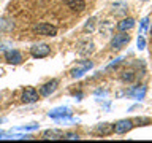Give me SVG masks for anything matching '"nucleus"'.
I'll return each mask as SVG.
<instances>
[{"instance_id":"12","label":"nucleus","mask_w":152,"mask_h":143,"mask_svg":"<svg viewBox=\"0 0 152 143\" xmlns=\"http://www.w3.org/2000/svg\"><path fill=\"white\" fill-rule=\"evenodd\" d=\"M43 138H52V140H57V138H64V133L60 130H48L43 133Z\"/></svg>"},{"instance_id":"4","label":"nucleus","mask_w":152,"mask_h":143,"mask_svg":"<svg viewBox=\"0 0 152 143\" xmlns=\"http://www.w3.org/2000/svg\"><path fill=\"white\" fill-rule=\"evenodd\" d=\"M132 127H133V122L130 119H122V121L114 124V132L116 133H125V132L130 130Z\"/></svg>"},{"instance_id":"5","label":"nucleus","mask_w":152,"mask_h":143,"mask_svg":"<svg viewBox=\"0 0 152 143\" xmlns=\"http://www.w3.org/2000/svg\"><path fill=\"white\" fill-rule=\"evenodd\" d=\"M38 100V92L33 88H27L22 92V102L24 103H33Z\"/></svg>"},{"instance_id":"14","label":"nucleus","mask_w":152,"mask_h":143,"mask_svg":"<svg viewBox=\"0 0 152 143\" xmlns=\"http://www.w3.org/2000/svg\"><path fill=\"white\" fill-rule=\"evenodd\" d=\"M147 24H149V19L147 18H144L141 21V30H140V33H144L146 32V29H147Z\"/></svg>"},{"instance_id":"9","label":"nucleus","mask_w":152,"mask_h":143,"mask_svg":"<svg viewBox=\"0 0 152 143\" xmlns=\"http://www.w3.org/2000/svg\"><path fill=\"white\" fill-rule=\"evenodd\" d=\"M5 59H7L10 64H19L22 59H21V54H19L18 51H8L7 54H5Z\"/></svg>"},{"instance_id":"10","label":"nucleus","mask_w":152,"mask_h":143,"mask_svg":"<svg viewBox=\"0 0 152 143\" xmlns=\"http://www.w3.org/2000/svg\"><path fill=\"white\" fill-rule=\"evenodd\" d=\"M89 69H92V62H84L83 65H79V69H75L71 75H73V76H81L84 72H87Z\"/></svg>"},{"instance_id":"13","label":"nucleus","mask_w":152,"mask_h":143,"mask_svg":"<svg viewBox=\"0 0 152 143\" xmlns=\"http://www.w3.org/2000/svg\"><path fill=\"white\" fill-rule=\"evenodd\" d=\"M121 78H122V81H127V83H132V81L135 80V73H133L132 70H125V72H122Z\"/></svg>"},{"instance_id":"2","label":"nucleus","mask_w":152,"mask_h":143,"mask_svg":"<svg viewBox=\"0 0 152 143\" xmlns=\"http://www.w3.org/2000/svg\"><path fill=\"white\" fill-rule=\"evenodd\" d=\"M130 41V35H127L125 32H121V33H116L111 40V48L113 49H122L127 43Z\"/></svg>"},{"instance_id":"11","label":"nucleus","mask_w":152,"mask_h":143,"mask_svg":"<svg viewBox=\"0 0 152 143\" xmlns=\"http://www.w3.org/2000/svg\"><path fill=\"white\" fill-rule=\"evenodd\" d=\"M95 130L98 133H102V135H109L111 132H114V127L109 126V124H100V126H97Z\"/></svg>"},{"instance_id":"17","label":"nucleus","mask_w":152,"mask_h":143,"mask_svg":"<svg viewBox=\"0 0 152 143\" xmlns=\"http://www.w3.org/2000/svg\"><path fill=\"white\" fill-rule=\"evenodd\" d=\"M151 33H152V29H151Z\"/></svg>"},{"instance_id":"15","label":"nucleus","mask_w":152,"mask_h":143,"mask_svg":"<svg viewBox=\"0 0 152 143\" xmlns=\"http://www.w3.org/2000/svg\"><path fill=\"white\" fill-rule=\"evenodd\" d=\"M144 46H146V41H144V38L140 35L138 37V48H140V49H144Z\"/></svg>"},{"instance_id":"7","label":"nucleus","mask_w":152,"mask_h":143,"mask_svg":"<svg viewBox=\"0 0 152 143\" xmlns=\"http://www.w3.org/2000/svg\"><path fill=\"white\" fill-rule=\"evenodd\" d=\"M57 84H59V81H57V80H52V81H49V83H46L45 86H41L40 94L45 95V97H46V95H49V94H52L57 89Z\"/></svg>"},{"instance_id":"1","label":"nucleus","mask_w":152,"mask_h":143,"mask_svg":"<svg viewBox=\"0 0 152 143\" xmlns=\"http://www.w3.org/2000/svg\"><path fill=\"white\" fill-rule=\"evenodd\" d=\"M33 32L38 33V35H43V37H54L57 35V29L51 24H46V22H41L38 26L33 27Z\"/></svg>"},{"instance_id":"6","label":"nucleus","mask_w":152,"mask_h":143,"mask_svg":"<svg viewBox=\"0 0 152 143\" xmlns=\"http://www.w3.org/2000/svg\"><path fill=\"white\" fill-rule=\"evenodd\" d=\"M64 3L70 10H73V11H76V13L84 11V8H86V2H84V0H64Z\"/></svg>"},{"instance_id":"8","label":"nucleus","mask_w":152,"mask_h":143,"mask_svg":"<svg viewBox=\"0 0 152 143\" xmlns=\"http://www.w3.org/2000/svg\"><path fill=\"white\" fill-rule=\"evenodd\" d=\"M135 27V21L132 18H127V19H122L121 22L117 24V29L121 32H125V30H130V29Z\"/></svg>"},{"instance_id":"3","label":"nucleus","mask_w":152,"mask_h":143,"mask_svg":"<svg viewBox=\"0 0 152 143\" xmlns=\"http://www.w3.org/2000/svg\"><path fill=\"white\" fill-rule=\"evenodd\" d=\"M32 56L33 57H37V59H41V57H46V56H49V52H51V48L48 46V45H35L32 48Z\"/></svg>"},{"instance_id":"16","label":"nucleus","mask_w":152,"mask_h":143,"mask_svg":"<svg viewBox=\"0 0 152 143\" xmlns=\"http://www.w3.org/2000/svg\"><path fill=\"white\" fill-rule=\"evenodd\" d=\"M64 138H68V140H75V138H76V140H78V135H75V133H68V135H66V137H64Z\"/></svg>"}]
</instances>
